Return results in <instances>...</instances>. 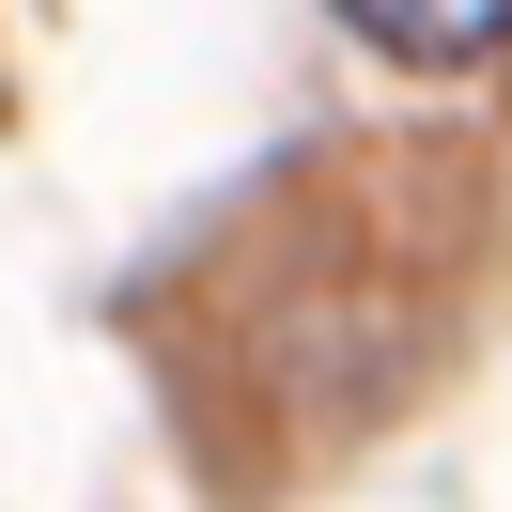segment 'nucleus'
<instances>
[{
    "label": "nucleus",
    "mask_w": 512,
    "mask_h": 512,
    "mask_svg": "<svg viewBox=\"0 0 512 512\" xmlns=\"http://www.w3.org/2000/svg\"><path fill=\"white\" fill-rule=\"evenodd\" d=\"M342 32L388 47V63H419V78H466V63L512 47V0H342Z\"/></svg>",
    "instance_id": "f257e3e1"
}]
</instances>
